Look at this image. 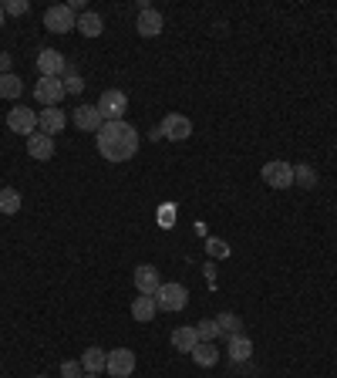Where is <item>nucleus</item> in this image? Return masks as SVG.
I'll use <instances>...</instances> for the list:
<instances>
[{"label":"nucleus","mask_w":337,"mask_h":378,"mask_svg":"<svg viewBox=\"0 0 337 378\" xmlns=\"http://www.w3.org/2000/svg\"><path fill=\"white\" fill-rule=\"evenodd\" d=\"M7 129L17 132V136H34V129H37V115H34V108H11L7 112Z\"/></svg>","instance_id":"1a4fd4ad"},{"label":"nucleus","mask_w":337,"mask_h":378,"mask_svg":"<svg viewBox=\"0 0 337 378\" xmlns=\"http://www.w3.org/2000/svg\"><path fill=\"white\" fill-rule=\"evenodd\" d=\"M24 95V81L17 75H0V98H20Z\"/></svg>","instance_id":"b1692460"},{"label":"nucleus","mask_w":337,"mask_h":378,"mask_svg":"<svg viewBox=\"0 0 337 378\" xmlns=\"http://www.w3.org/2000/svg\"><path fill=\"white\" fill-rule=\"evenodd\" d=\"M4 20H7V14H4V4H0V28H4Z\"/></svg>","instance_id":"7c9ffc66"},{"label":"nucleus","mask_w":337,"mask_h":378,"mask_svg":"<svg viewBox=\"0 0 337 378\" xmlns=\"http://www.w3.org/2000/svg\"><path fill=\"white\" fill-rule=\"evenodd\" d=\"M98 112L105 122H122L125 112H128V95L118 88H105L102 98H98Z\"/></svg>","instance_id":"7ed1b4c3"},{"label":"nucleus","mask_w":337,"mask_h":378,"mask_svg":"<svg viewBox=\"0 0 337 378\" xmlns=\"http://www.w3.org/2000/svg\"><path fill=\"white\" fill-rule=\"evenodd\" d=\"M75 125L81 129V132H94V136H98V129L105 125V119H102L98 105H78L75 108Z\"/></svg>","instance_id":"f8f14e48"},{"label":"nucleus","mask_w":337,"mask_h":378,"mask_svg":"<svg viewBox=\"0 0 337 378\" xmlns=\"http://www.w3.org/2000/svg\"><path fill=\"white\" fill-rule=\"evenodd\" d=\"M200 345V334H196V324H185V328H176L172 331V348L192 355V348Z\"/></svg>","instance_id":"f3484780"},{"label":"nucleus","mask_w":337,"mask_h":378,"mask_svg":"<svg viewBox=\"0 0 337 378\" xmlns=\"http://www.w3.org/2000/svg\"><path fill=\"white\" fill-rule=\"evenodd\" d=\"M78 30H81L85 37H98V34L105 30V20H102V14H94V11H85V14L78 17Z\"/></svg>","instance_id":"412c9836"},{"label":"nucleus","mask_w":337,"mask_h":378,"mask_svg":"<svg viewBox=\"0 0 337 378\" xmlns=\"http://www.w3.org/2000/svg\"><path fill=\"white\" fill-rule=\"evenodd\" d=\"M155 297H149V294H138L135 301H132V318L138 321V324H145V321H152L155 318Z\"/></svg>","instance_id":"6ab92c4d"},{"label":"nucleus","mask_w":337,"mask_h":378,"mask_svg":"<svg viewBox=\"0 0 337 378\" xmlns=\"http://www.w3.org/2000/svg\"><path fill=\"white\" fill-rule=\"evenodd\" d=\"M192 362L200 365V368H213L219 362V348H216V341H200L196 348H192Z\"/></svg>","instance_id":"a211bd4d"},{"label":"nucleus","mask_w":337,"mask_h":378,"mask_svg":"<svg viewBox=\"0 0 337 378\" xmlns=\"http://www.w3.org/2000/svg\"><path fill=\"white\" fill-rule=\"evenodd\" d=\"M105 372H108L111 378H128L132 372H135V351H132V348H115V351H108Z\"/></svg>","instance_id":"0eeeda50"},{"label":"nucleus","mask_w":337,"mask_h":378,"mask_svg":"<svg viewBox=\"0 0 337 378\" xmlns=\"http://www.w3.org/2000/svg\"><path fill=\"white\" fill-rule=\"evenodd\" d=\"M226 355H230L233 365L250 362V355H253V341H250L246 334H233L230 341H226Z\"/></svg>","instance_id":"dca6fc26"},{"label":"nucleus","mask_w":337,"mask_h":378,"mask_svg":"<svg viewBox=\"0 0 337 378\" xmlns=\"http://www.w3.org/2000/svg\"><path fill=\"white\" fill-rule=\"evenodd\" d=\"M159 132H162V138H168V142H183V138L192 136V122L185 119V115H179V112H172V115L162 119Z\"/></svg>","instance_id":"6e6552de"},{"label":"nucleus","mask_w":337,"mask_h":378,"mask_svg":"<svg viewBox=\"0 0 337 378\" xmlns=\"http://www.w3.org/2000/svg\"><path fill=\"white\" fill-rule=\"evenodd\" d=\"M152 297H155V307H159V311H172V314H176V311H183L185 304H189V290H185L183 284H176V280H168V284H162V288L155 290Z\"/></svg>","instance_id":"f03ea898"},{"label":"nucleus","mask_w":337,"mask_h":378,"mask_svg":"<svg viewBox=\"0 0 337 378\" xmlns=\"http://www.w3.org/2000/svg\"><path fill=\"white\" fill-rule=\"evenodd\" d=\"M27 11H31L27 0H7V4H4V14L7 17H20V14H27Z\"/></svg>","instance_id":"bb28decb"},{"label":"nucleus","mask_w":337,"mask_h":378,"mask_svg":"<svg viewBox=\"0 0 337 378\" xmlns=\"http://www.w3.org/2000/svg\"><path fill=\"white\" fill-rule=\"evenodd\" d=\"M293 182L304 186V189H314V186H317V172H314V166H307V163L293 166Z\"/></svg>","instance_id":"393cba45"},{"label":"nucleus","mask_w":337,"mask_h":378,"mask_svg":"<svg viewBox=\"0 0 337 378\" xmlns=\"http://www.w3.org/2000/svg\"><path fill=\"white\" fill-rule=\"evenodd\" d=\"M64 112L61 108H44V112H41V115H37V129H41V132H44V136H61L64 132Z\"/></svg>","instance_id":"2eb2a0df"},{"label":"nucleus","mask_w":337,"mask_h":378,"mask_svg":"<svg viewBox=\"0 0 337 378\" xmlns=\"http://www.w3.org/2000/svg\"><path fill=\"white\" fill-rule=\"evenodd\" d=\"M64 68H68V61H64L61 51L44 47V51L37 54V71H41V78H61Z\"/></svg>","instance_id":"9d476101"},{"label":"nucleus","mask_w":337,"mask_h":378,"mask_svg":"<svg viewBox=\"0 0 337 378\" xmlns=\"http://www.w3.org/2000/svg\"><path fill=\"white\" fill-rule=\"evenodd\" d=\"M61 375L64 378H81V375H85V368H81V362H64L61 365Z\"/></svg>","instance_id":"c85d7f7f"},{"label":"nucleus","mask_w":337,"mask_h":378,"mask_svg":"<svg viewBox=\"0 0 337 378\" xmlns=\"http://www.w3.org/2000/svg\"><path fill=\"white\" fill-rule=\"evenodd\" d=\"M98 152L108 163H128L138 152V129L128 122H105L98 129Z\"/></svg>","instance_id":"f257e3e1"},{"label":"nucleus","mask_w":337,"mask_h":378,"mask_svg":"<svg viewBox=\"0 0 337 378\" xmlns=\"http://www.w3.org/2000/svg\"><path fill=\"white\" fill-rule=\"evenodd\" d=\"M64 81L61 78H41V81H34V98L41 102L44 108H58L64 102Z\"/></svg>","instance_id":"423d86ee"},{"label":"nucleus","mask_w":337,"mask_h":378,"mask_svg":"<svg viewBox=\"0 0 337 378\" xmlns=\"http://www.w3.org/2000/svg\"><path fill=\"white\" fill-rule=\"evenodd\" d=\"M44 28L51 34H68V30H78V17L71 14L68 4H54L44 11Z\"/></svg>","instance_id":"39448f33"},{"label":"nucleus","mask_w":337,"mask_h":378,"mask_svg":"<svg viewBox=\"0 0 337 378\" xmlns=\"http://www.w3.org/2000/svg\"><path fill=\"white\" fill-rule=\"evenodd\" d=\"M105 365H108V351H102V348H88L85 355H81V368H85L88 375L105 372Z\"/></svg>","instance_id":"aec40b11"},{"label":"nucleus","mask_w":337,"mask_h":378,"mask_svg":"<svg viewBox=\"0 0 337 378\" xmlns=\"http://www.w3.org/2000/svg\"><path fill=\"white\" fill-rule=\"evenodd\" d=\"M216 328H219V334L233 338V334H243V321H240V314L226 311V314H219V318H216Z\"/></svg>","instance_id":"4be33fe9"},{"label":"nucleus","mask_w":337,"mask_h":378,"mask_svg":"<svg viewBox=\"0 0 337 378\" xmlns=\"http://www.w3.org/2000/svg\"><path fill=\"white\" fill-rule=\"evenodd\" d=\"M20 203H24V199H20L17 189H11V186H7V189H0V213H4V216L20 213Z\"/></svg>","instance_id":"5701e85b"},{"label":"nucleus","mask_w":337,"mask_h":378,"mask_svg":"<svg viewBox=\"0 0 337 378\" xmlns=\"http://www.w3.org/2000/svg\"><path fill=\"white\" fill-rule=\"evenodd\" d=\"M34 378H47V375H34Z\"/></svg>","instance_id":"473e14b6"},{"label":"nucleus","mask_w":337,"mask_h":378,"mask_svg":"<svg viewBox=\"0 0 337 378\" xmlns=\"http://www.w3.org/2000/svg\"><path fill=\"white\" fill-rule=\"evenodd\" d=\"M162 28H166V20H162V14L159 11H138V20H135V30L142 34V37H159L162 34Z\"/></svg>","instance_id":"ddd939ff"},{"label":"nucleus","mask_w":337,"mask_h":378,"mask_svg":"<svg viewBox=\"0 0 337 378\" xmlns=\"http://www.w3.org/2000/svg\"><path fill=\"white\" fill-rule=\"evenodd\" d=\"M81 88H85V78H81V75H68V78H64V91H68V95H78Z\"/></svg>","instance_id":"cd10ccee"},{"label":"nucleus","mask_w":337,"mask_h":378,"mask_svg":"<svg viewBox=\"0 0 337 378\" xmlns=\"http://www.w3.org/2000/svg\"><path fill=\"white\" fill-rule=\"evenodd\" d=\"M27 155H31L34 163H47L51 155H54V138L44 136V132H34L27 138Z\"/></svg>","instance_id":"4468645a"},{"label":"nucleus","mask_w":337,"mask_h":378,"mask_svg":"<svg viewBox=\"0 0 337 378\" xmlns=\"http://www.w3.org/2000/svg\"><path fill=\"white\" fill-rule=\"evenodd\" d=\"M135 288H138V294H149V297H152L155 290L162 288V273H159V267H152V264H138Z\"/></svg>","instance_id":"9b49d317"},{"label":"nucleus","mask_w":337,"mask_h":378,"mask_svg":"<svg viewBox=\"0 0 337 378\" xmlns=\"http://www.w3.org/2000/svg\"><path fill=\"white\" fill-rule=\"evenodd\" d=\"M260 176H263V182H266L270 189H290V186H293V166H290V163H283V159L263 163Z\"/></svg>","instance_id":"20e7f679"},{"label":"nucleus","mask_w":337,"mask_h":378,"mask_svg":"<svg viewBox=\"0 0 337 378\" xmlns=\"http://www.w3.org/2000/svg\"><path fill=\"white\" fill-rule=\"evenodd\" d=\"M11 64H14V58L7 51H0V75H11Z\"/></svg>","instance_id":"c756f323"},{"label":"nucleus","mask_w":337,"mask_h":378,"mask_svg":"<svg viewBox=\"0 0 337 378\" xmlns=\"http://www.w3.org/2000/svg\"><path fill=\"white\" fill-rule=\"evenodd\" d=\"M81 378H98V375H88V372H85V375H81Z\"/></svg>","instance_id":"2f4dec72"},{"label":"nucleus","mask_w":337,"mask_h":378,"mask_svg":"<svg viewBox=\"0 0 337 378\" xmlns=\"http://www.w3.org/2000/svg\"><path fill=\"white\" fill-rule=\"evenodd\" d=\"M196 334H200V341H216V338H219V328H216V321H200V324H196Z\"/></svg>","instance_id":"a878e982"}]
</instances>
